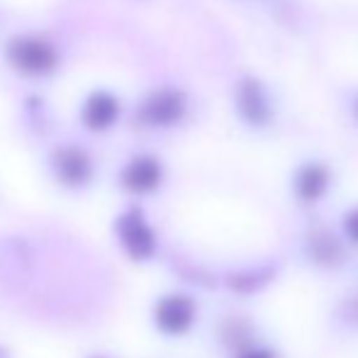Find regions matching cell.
Returning a JSON list of instances; mask_svg holds the SVG:
<instances>
[{"instance_id":"1","label":"cell","mask_w":358,"mask_h":358,"mask_svg":"<svg viewBox=\"0 0 358 358\" xmlns=\"http://www.w3.org/2000/svg\"><path fill=\"white\" fill-rule=\"evenodd\" d=\"M8 59L24 76H47L57 69L59 54L44 37H15L8 44Z\"/></svg>"},{"instance_id":"2","label":"cell","mask_w":358,"mask_h":358,"mask_svg":"<svg viewBox=\"0 0 358 358\" xmlns=\"http://www.w3.org/2000/svg\"><path fill=\"white\" fill-rule=\"evenodd\" d=\"M117 236H120V244L124 246L129 259L146 261L154 256V251H156L154 229L146 224L144 215L139 213L137 208L127 210L124 215L117 217Z\"/></svg>"},{"instance_id":"3","label":"cell","mask_w":358,"mask_h":358,"mask_svg":"<svg viewBox=\"0 0 358 358\" xmlns=\"http://www.w3.org/2000/svg\"><path fill=\"white\" fill-rule=\"evenodd\" d=\"M185 113V98L176 88H159L139 108V122L149 127H169Z\"/></svg>"},{"instance_id":"4","label":"cell","mask_w":358,"mask_h":358,"mask_svg":"<svg viewBox=\"0 0 358 358\" xmlns=\"http://www.w3.org/2000/svg\"><path fill=\"white\" fill-rule=\"evenodd\" d=\"M154 322L164 334L180 336L195 322V302L188 295H166L156 302Z\"/></svg>"},{"instance_id":"5","label":"cell","mask_w":358,"mask_h":358,"mask_svg":"<svg viewBox=\"0 0 358 358\" xmlns=\"http://www.w3.org/2000/svg\"><path fill=\"white\" fill-rule=\"evenodd\" d=\"M52 169L59 183H64L66 188H80L93 176V161L88 151L80 146H59L52 156Z\"/></svg>"},{"instance_id":"6","label":"cell","mask_w":358,"mask_h":358,"mask_svg":"<svg viewBox=\"0 0 358 358\" xmlns=\"http://www.w3.org/2000/svg\"><path fill=\"white\" fill-rule=\"evenodd\" d=\"M161 164L154 159V156H137L132 159L122 171V185L129 190V193H137V195H144V193H151V190L159 188L161 183Z\"/></svg>"},{"instance_id":"7","label":"cell","mask_w":358,"mask_h":358,"mask_svg":"<svg viewBox=\"0 0 358 358\" xmlns=\"http://www.w3.org/2000/svg\"><path fill=\"white\" fill-rule=\"evenodd\" d=\"M117 115H120L117 98L105 93V90H95V93L88 95V100H85L80 117H83V124L88 129H93V132H105V129H110L115 124Z\"/></svg>"},{"instance_id":"8","label":"cell","mask_w":358,"mask_h":358,"mask_svg":"<svg viewBox=\"0 0 358 358\" xmlns=\"http://www.w3.org/2000/svg\"><path fill=\"white\" fill-rule=\"evenodd\" d=\"M236 103H239V113L249 122L261 124L268 120V103H266V93L259 80L254 78L241 80L239 88H236Z\"/></svg>"},{"instance_id":"9","label":"cell","mask_w":358,"mask_h":358,"mask_svg":"<svg viewBox=\"0 0 358 358\" xmlns=\"http://www.w3.org/2000/svg\"><path fill=\"white\" fill-rule=\"evenodd\" d=\"M295 190L302 200L315 203V200L322 198V193L327 190V169L315 166V164L300 169V173H297V178H295Z\"/></svg>"},{"instance_id":"10","label":"cell","mask_w":358,"mask_h":358,"mask_svg":"<svg viewBox=\"0 0 358 358\" xmlns=\"http://www.w3.org/2000/svg\"><path fill=\"white\" fill-rule=\"evenodd\" d=\"M310 246H312V256L324 266H336L344 259V249H341V244L329 231H317V234H312Z\"/></svg>"},{"instance_id":"11","label":"cell","mask_w":358,"mask_h":358,"mask_svg":"<svg viewBox=\"0 0 358 358\" xmlns=\"http://www.w3.org/2000/svg\"><path fill=\"white\" fill-rule=\"evenodd\" d=\"M344 227H346V234H349L354 241H358V210H354V213L346 217Z\"/></svg>"},{"instance_id":"12","label":"cell","mask_w":358,"mask_h":358,"mask_svg":"<svg viewBox=\"0 0 358 358\" xmlns=\"http://www.w3.org/2000/svg\"><path fill=\"white\" fill-rule=\"evenodd\" d=\"M236 358H275L271 351H264V349H246V351H241Z\"/></svg>"},{"instance_id":"13","label":"cell","mask_w":358,"mask_h":358,"mask_svg":"<svg viewBox=\"0 0 358 358\" xmlns=\"http://www.w3.org/2000/svg\"><path fill=\"white\" fill-rule=\"evenodd\" d=\"M356 113H358V100H356Z\"/></svg>"}]
</instances>
